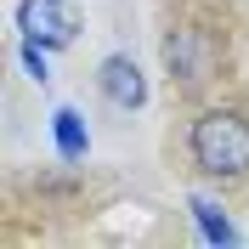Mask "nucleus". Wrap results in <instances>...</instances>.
<instances>
[{
  "mask_svg": "<svg viewBox=\"0 0 249 249\" xmlns=\"http://www.w3.org/2000/svg\"><path fill=\"white\" fill-rule=\"evenodd\" d=\"M187 147H193V164H198L204 176H215V181H238V176H249V119L238 108L198 113Z\"/></svg>",
  "mask_w": 249,
  "mask_h": 249,
  "instance_id": "1",
  "label": "nucleus"
},
{
  "mask_svg": "<svg viewBox=\"0 0 249 249\" xmlns=\"http://www.w3.org/2000/svg\"><path fill=\"white\" fill-rule=\"evenodd\" d=\"M215 62H221V46H215V34L204 29V23H181L164 40V68H170V79H181L187 91L215 74Z\"/></svg>",
  "mask_w": 249,
  "mask_h": 249,
  "instance_id": "2",
  "label": "nucleus"
},
{
  "mask_svg": "<svg viewBox=\"0 0 249 249\" xmlns=\"http://www.w3.org/2000/svg\"><path fill=\"white\" fill-rule=\"evenodd\" d=\"M17 29H23V40H40L46 51H62L85 29V12H79V0H23Z\"/></svg>",
  "mask_w": 249,
  "mask_h": 249,
  "instance_id": "3",
  "label": "nucleus"
},
{
  "mask_svg": "<svg viewBox=\"0 0 249 249\" xmlns=\"http://www.w3.org/2000/svg\"><path fill=\"white\" fill-rule=\"evenodd\" d=\"M96 85H102V96H108L113 108H142V102H147V79H142V68L124 57V51H113V57L102 62Z\"/></svg>",
  "mask_w": 249,
  "mask_h": 249,
  "instance_id": "4",
  "label": "nucleus"
},
{
  "mask_svg": "<svg viewBox=\"0 0 249 249\" xmlns=\"http://www.w3.org/2000/svg\"><path fill=\"white\" fill-rule=\"evenodd\" d=\"M51 142H57V153L68 159V164H85V153H91V130H85V113L62 102V108L51 113Z\"/></svg>",
  "mask_w": 249,
  "mask_h": 249,
  "instance_id": "5",
  "label": "nucleus"
},
{
  "mask_svg": "<svg viewBox=\"0 0 249 249\" xmlns=\"http://www.w3.org/2000/svg\"><path fill=\"white\" fill-rule=\"evenodd\" d=\"M187 210H193V221H198L204 244H238V227L227 221V210H221L215 198H204V193H193V198H187Z\"/></svg>",
  "mask_w": 249,
  "mask_h": 249,
  "instance_id": "6",
  "label": "nucleus"
},
{
  "mask_svg": "<svg viewBox=\"0 0 249 249\" xmlns=\"http://www.w3.org/2000/svg\"><path fill=\"white\" fill-rule=\"evenodd\" d=\"M17 57H23V68H29L34 79L51 74V68H46V46H40V40H23V51H17Z\"/></svg>",
  "mask_w": 249,
  "mask_h": 249,
  "instance_id": "7",
  "label": "nucleus"
}]
</instances>
